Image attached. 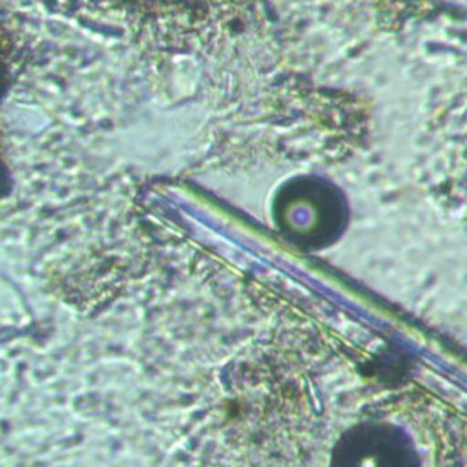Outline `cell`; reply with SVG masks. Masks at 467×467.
<instances>
[{"mask_svg":"<svg viewBox=\"0 0 467 467\" xmlns=\"http://www.w3.org/2000/svg\"><path fill=\"white\" fill-rule=\"evenodd\" d=\"M347 445L341 467H409L401 441L387 434L368 432L352 438Z\"/></svg>","mask_w":467,"mask_h":467,"instance_id":"cell-1","label":"cell"},{"mask_svg":"<svg viewBox=\"0 0 467 467\" xmlns=\"http://www.w3.org/2000/svg\"><path fill=\"white\" fill-rule=\"evenodd\" d=\"M64 15H124V9L137 0H31Z\"/></svg>","mask_w":467,"mask_h":467,"instance_id":"cell-2","label":"cell"},{"mask_svg":"<svg viewBox=\"0 0 467 467\" xmlns=\"http://www.w3.org/2000/svg\"><path fill=\"white\" fill-rule=\"evenodd\" d=\"M11 78H13V47L0 27V102L9 89ZM7 188H9V173H7L5 159L0 150V192Z\"/></svg>","mask_w":467,"mask_h":467,"instance_id":"cell-3","label":"cell"}]
</instances>
